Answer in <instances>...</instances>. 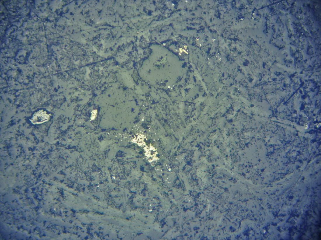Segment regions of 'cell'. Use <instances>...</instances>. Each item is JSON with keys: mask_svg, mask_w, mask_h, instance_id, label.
I'll return each mask as SVG.
<instances>
[{"mask_svg": "<svg viewBox=\"0 0 321 240\" xmlns=\"http://www.w3.org/2000/svg\"><path fill=\"white\" fill-rule=\"evenodd\" d=\"M91 118V119L93 120L96 118V115L97 113V110H93L92 111Z\"/></svg>", "mask_w": 321, "mask_h": 240, "instance_id": "7a4b0ae2", "label": "cell"}, {"mask_svg": "<svg viewBox=\"0 0 321 240\" xmlns=\"http://www.w3.org/2000/svg\"><path fill=\"white\" fill-rule=\"evenodd\" d=\"M50 116V114H48L46 111L40 110L34 114L30 121L34 124H41L48 122Z\"/></svg>", "mask_w": 321, "mask_h": 240, "instance_id": "6da1fadb", "label": "cell"}]
</instances>
